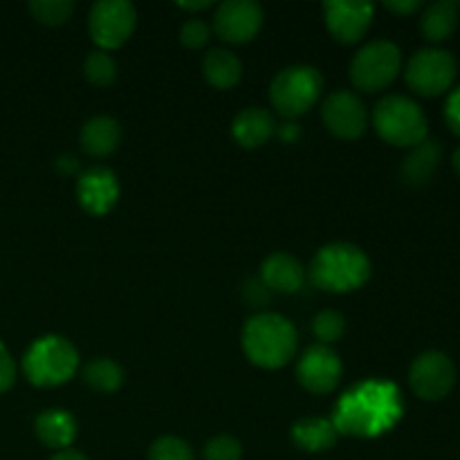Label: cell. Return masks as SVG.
Here are the masks:
<instances>
[{
  "instance_id": "obj_1",
  "label": "cell",
  "mask_w": 460,
  "mask_h": 460,
  "mask_svg": "<svg viewBox=\"0 0 460 460\" xmlns=\"http://www.w3.org/2000/svg\"><path fill=\"white\" fill-rule=\"evenodd\" d=\"M402 411V395L394 382L367 380L341 395L332 425L340 436L377 438L398 425Z\"/></svg>"
},
{
  "instance_id": "obj_2",
  "label": "cell",
  "mask_w": 460,
  "mask_h": 460,
  "mask_svg": "<svg viewBox=\"0 0 460 460\" xmlns=\"http://www.w3.org/2000/svg\"><path fill=\"white\" fill-rule=\"evenodd\" d=\"M296 328L286 317L261 313L247 319L243 328V350L254 367L274 371L296 355Z\"/></svg>"
},
{
  "instance_id": "obj_3",
  "label": "cell",
  "mask_w": 460,
  "mask_h": 460,
  "mask_svg": "<svg viewBox=\"0 0 460 460\" xmlns=\"http://www.w3.org/2000/svg\"><path fill=\"white\" fill-rule=\"evenodd\" d=\"M371 261L359 247L349 243H332L314 254L308 277L319 290L344 295L362 288L371 279Z\"/></svg>"
},
{
  "instance_id": "obj_4",
  "label": "cell",
  "mask_w": 460,
  "mask_h": 460,
  "mask_svg": "<svg viewBox=\"0 0 460 460\" xmlns=\"http://www.w3.org/2000/svg\"><path fill=\"white\" fill-rule=\"evenodd\" d=\"M79 368V353L75 346L58 335H45L27 349L22 358V371L30 385L39 389L66 385Z\"/></svg>"
},
{
  "instance_id": "obj_5",
  "label": "cell",
  "mask_w": 460,
  "mask_h": 460,
  "mask_svg": "<svg viewBox=\"0 0 460 460\" xmlns=\"http://www.w3.org/2000/svg\"><path fill=\"white\" fill-rule=\"evenodd\" d=\"M373 126L377 135L391 146L413 148L427 139V117L413 99L402 94H391L377 102L373 111Z\"/></svg>"
},
{
  "instance_id": "obj_6",
  "label": "cell",
  "mask_w": 460,
  "mask_h": 460,
  "mask_svg": "<svg viewBox=\"0 0 460 460\" xmlns=\"http://www.w3.org/2000/svg\"><path fill=\"white\" fill-rule=\"evenodd\" d=\"M323 90V79L319 70L310 66H290L279 72L270 85V102L286 119H296L305 115Z\"/></svg>"
},
{
  "instance_id": "obj_7",
  "label": "cell",
  "mask_w": 460,
  "mask_h": 460,
  "mask_svg": "<svg viewBox=\"0 0 460 460\" xmlns=\"http://www.w3.org/2000/svg\"><path fill=\"white\" fill-rule=\"evenodd\" d=\"M402 67V52L391 40H373L364 45L350 61V81L362 93H380L389 88Z\"/></svg>"
},
{
  "instance_id": "obj_8",
  "label": "cell",
  "mask_w": 460,
  "mask_h": 460,
  "mask_svg": "<svg viewBox=\"0 0 460 460\" xmlns=\"http://www.w3.org/2000/svg\"><path fill=\"white\" fill-rule=\"evenodd\" d=\"M137 12L128 0H99L88 16L90 39L99 49H117L133 36Z\"/></svg>"
},
{
  "instance_id": "obj_9",
  "label": "cell",
  "mask_w": 460,
  "mask_h": 460,
  "mask_svg": "<svg viewBox=\"0 0 460 460\" xmlns=\"http://www.w3.org/2000/svg\"><path fill=\"white\" fill-rule=\"evenodd\" d=\"M404 79L413 93L422 94V97H438L452 88L454 79H456V61L445 49H420L409 58Z\"/></svg>"
},
{
  "instance_id": "obj_10",
  "label": "cell",
  "mask_w": 460,
  "mask_h": 460,
  "mask_svg": "<svg viewBox=\"0 0 460 460\" xmlns=\"http://www.w3.org/2000/svg\"><path fill=\"white\" fill-rule=\"evenodd\" d=\"M409 385L420 400H443L456 385V367L440 350H427L413 359L409 368Z\"/></svg>"
},
{
  "instance_id": "obj_11",
  "label": "cell",
  "mask_w": 460,
  "mask_h": 460,
  "mask_svg": "<svg viewBox=\"0 0 460 460\" xmlns=\"http://www.w3.org/2000/svg\"><path fill=\"white\" fill-rule=\"evenodd\" d=\"M263 21V9L254 0H227L216 9L214 31L225 43L243 45L256 39Z\"/></svg>"
},
{
  "instance_id": "obj_12",
  "label": "cell",
  "mask_w": 460,
  "mask_h": 460,
  "mask_svg": "<svg viewBox=\"0 0 460 460\" xmlns=\"http://www.w3.org/2000/svg\"><path fill=\"white\" fill-rule=\"evenodd\" d=\"M323 126L340 139H359L368 126L367 106L358 94L349 90H337L328 94L322 106Z\"/></svg>"
},
{
  "instance_id": "obj_13",
  "label": "cell",
  "mask_w": 460,
  "mask_h": 460,
  "mask_svg": "<svg viewBox=\"0 0 460 460\" xmlns=\"http://www.w3.org/2000/svg\"><path fill=\"white\" fill-rule=\"evenodd\" d=\"M296 380L314 395L331 394L341 380V359L331 346L314 344L305 349L296 364Z\"/></svg>"
},
{
  "instance_id": "obj_14",
  "label": "cell",
  "mask_w": 460,
  "mask_h": 460,
  "mask_svg": "<svg viewBox=\"0 0 460 460\" xmlns=\"http://www.w3.org/2000/svg\"><path fill=\"white\" fill-rule=\"evenodd\" d=\"M373 13H376L373 3L364 0H332L323 4L328 31L332 39L344 45H353L364 39L373 22Z\"/></svg>"
},
{
  "instance_id": "obj_15",
  "label": "cell",
  "mask_w": 460,
  "mask_h": 460,
  "mask_svg": "<svg viewBox=\"0 0 460 460\" xmlns=\"http://www.w3.org/2000/svg\"><path fill=\"white\" fill-rule=\"evenodd\" d=\"M76 198L79 205L93 216H106L119 198V182L115 173L103 166H93L84 171L76 182Z\"/></svg>"
},
{
  "instance_id": "obj_16",
  "label": "cell",
  "mask_w": 460,
  "mask_h": 460,
  "mask_svg": "<svg viewBox=\"0 0 460 460\" xmlns=\"http://www.w3.org/2000/svg\"><path fill=\"white\" fill-rule=\"evenodd\" d=\"M261 281L268 286L270 292H283V295H295L304 288L305 270L301 268L295 256L286 252H274L272 256L261 265Z\"/></svg>"
},
{
  "instance_id": "obj_17",
  "label": "cell",
  "mask_w": 460,
  "mask_h": 460,
  "mask_svg": "<svg viewBox=\"0 0 460 460\" xmlns=\"http://www.w3.org/2000/svg\"><path fill=\"white\" fill-rule=\"evenodd\" d=\"M36 438L49 449H70V445L76 438V420L70 411L63 409H48V411L39 413L34 420Z\"/></svg>"
},
{
  "instance_id": "obj_18",
  "label": "cell",
  "mask_w": 460,
  "mask_h": 460,
  "mask_svg": "<svg viewBox=\"0 0 460 460\" xmlns=\"http://www.w3.org/2000/svg\"><path fill=\"white\" fill-rule=\"evenodd\" d=\"M121 142V128L117 119L106 115L93 117L84 124L79 133V144L88 155L108 157L117 151Z\"/></svg>"
},
{
  "instance_id": "obj_19",
  "label": "cell",
  "mask_w": 460,
  "mask_h": 460,
  "mask_svg": "<svg viewBox=\"0 0 460 460\" xmlns=\"http://www.w3.org/2000/svg\"><path fill=\"white\" fill-rule=\"evenodd\" d=\"M234 139L241 144L243 148H259L277 133V124H274L272 115L263 108H245L236 115L232 126Z\"/></svg>"
},
{
  "instance_id": "obj_20",
  "label": "cell",
  "mask_w": 460,
  "mask_h": 460,
  "mask_svg": "<svg viewBox=\"0 0 460 460\" xmlns=\"http://www.w3.org/2000/svg\"><path fill=\"white\" fill-rule=\"evenodd\" d=\"M440 157H443V146L436 139H425L418 146H413V151L409 153L407 160L402 162V175L404 182L409 187H422V184L429 182L434 178L436 169L440 164Z\"/></svg>"
},
{
  "instance_id": "obj_21",
  "label": "cell",
  "mask_w": 460,
  "mask_h": 460,
  "mask_svg": "<svg viewBox=\"0 0 460 460\" xmlns=\"http://www.w3.org/2000/svg\"><path fill=\"white\" fill-rule=\"evenodd\" d=\"M337 438L340 434H337L335 425L326 418H301L292 425V443L304 452H328L335 447Z\"/></svg>"
},
{
  "instance_id": "obj_22",
  "label": "cell",
  "mask_w": 460,
  "mask_h": 460,
  "mask_svg": "<svg viewBox=\"0 0 460 460\" xmlns=\"http://www.w3.org/2000/svg\"><path fill=\"white\" fill-rule=\"evenodd\" d=\"M202 75L211 88L232 90L241 81L243 63L229 49L214 48L207 52L205 61H202Z\"/></svg>"
},
{
  "instance_id": "obj_23",
  "label": "cell",
  "mask_w": 460,
  "mask_h": 460,
  "mask_svg": "<svg viewBox=\"0 0 460 460\" xmlns=\"http://www.w3.org/2000/svg\"><path fill=\"white\" fill-rule=\"evenodd\" d=\"M458 12L460 3H454V0H438V3L429 4L420 18L422 36L431 43L447 40L458 27Z\"/></svg>"
},
{
  "instance_id": "obj_24",
  "label": "cell",
  "mask_w": 460,
  "mask_h": 460,
  "mask_svg": "<svg viewBox=\"0 0 460 460\" xmlns=\"http://www.w3.org/2000/svg\"><path fill=\"white\" fill-rule=\"evenodd\" d=\"M84 382L97 394H115L124 385V368L108 358H97L88 362L81 371Z\"/></svg>"
},
{
  "instance_id": "obj_25",
  "label": "cell",
  "mask_w": 460,
  "mask_h": 460,
  "mask_svg": "<svg viewBox=\"0 0 460 460\" xmlns=\"http://www.w3.org/2000/svg\"><path fill=\"white\" fill-rule=\"evenodd\" d=\"M84 76L94 85V88H108L117 79V63L103 49H94L84 61Z\"/></svg>"
},
{
  "instance_id": "obj_26",
  "label": "cell",
  "mask_w": 460,
  "mask_h": 460,
  "mask_svg": "<svg viewBox=\"0 0 460 460\" xmlns=\"http://www.w3.org/2000/svg\"><path fill=\"white\" fill-rule=\"evenodd\" d=\"M30 12L40 25L58 27L70 21L75 3L72 0H31Z\"/></svg>"
},
{
  "instance_id": "obj_27",
  "label": "cell",
  "mask_w": 460,
  "mask_h": 460,
  "mask_svg": "<svg viewBox=\"0 0 460 460\" xmlns=\"http://www.w3.org/2000/svg\"><path fill=\"white\" fill-rule=\"evenodd\" d=\"M344 317H341L340 313H335V310H323V313H319L317 317L313 319V332L319 340V344L323 346L335 344V341L344 335Z\"/></svg>"
},
{
  "instance_id": "obj_28",
  "label": "cell",
  "mask_w": 460,
  "mask_h": 460,
  "mask_svg": "<svg viewBox=\"0 0 460 460\" xmlns=\"http://www.w3.org/2000/svg\"><path fill=\"white\" fill-rule=\"evenodd\" d=\"M148 460H196L193 449L175 436H162L148 449Z\"/></svg>"
},
{
  "instance_id": "obj_29",
  "label": "cell",
  "mask_w": 460,
  "mask_h": 460,
  "mask_svg": "<svg viewBox=\"0 0 460 460\" xmlns=\"http://www.w3.org/2000/svg\"><path fill=\"white\" fill-rule=\"evenodd\" d=\"M243 445L234 436H216L202 449V460H241Z\"/></svg>"
},
{
  "instance_id": "obj_30",
  "label": "cell",
  "mask_w": 460,
  "mask_h": 460,
  "mask_svg": "<svg viewBox=\"0 0 460 460\" xmlns=\"http://www.w3.org/2000/svg\"><path fill=\"white\" fill-rule=\"evenodd\" d=\"M209 36H211V27L207 25L205 21L200 18H191L182 25L180 30V40H182L184 48L189 49H200L209 43Z\"/></svg>"
},
{
  "instance_id": "obj_31",
  "label": "cell",
  "mask_w": 460,
  "mask_h": 460,
  "mask_svg": "<svg viewBox=\"0 0 460 460\" xmlns=\"http://www.w3.org/2000/svg\"><path fill=\"white\" fill-rule=\"evenodd\" d=\"M13 385H16V364H13L7 346L0 341V394H7Z\"/></svg>"
},
{
  "instance_id": "obj_32",
  "label": "cell",
  "mask_w": 460,
  "mask_h": 460,
  "mask_svg": "<svg viewBox=\"0 0 460 460\" xmlns=\"http://www.w3.org/2000/svg\"><path fill=\"white\" fill-rule=\"evenodd\" d=\"M245 301L252 305V308H263L265 304H270V299H272V292L268 290V286H265L261 279H250V281L245 283Z\"/></svg>"
},
{
  "instance_id": "obj_33",
  "label": "cell",
  "mask_w": 460,
  "mask_h": 460,
  "mask_svg": "<svg viewBox=\"0 0 460 460\" xmlns=\"http://www.w3.org/2000/svg\"><path fill=\"white\" fill-rule=\"evenodd\" d=\"M445 119H447L449 128L456 135H460V88H456L449 94L447 106H445Z\"/></svg>"
},
{
  "instance_id": "obj_34",
  "label": "cell",
  "mask_w": 460,
  "mask_h": 460,
  "mask_svg": "<svg viewBox=\"0 0 460 460\" xmlns=\"http://www.w3.org/2000/svg\"><path fill=\"white\" fill-rule=\"evenodd\" d=\"M385 7L398 16H411V13L420 12L422 3L420 0H385Z\"/></svg>"
},
{
  "instance_id": "obj_35",
  "label": "cell",
  "mask_w": 460,
  "mask_h": 460,
  "mask_svg": "<svg viewBox=\"0 0 460 460\" xmlns=\"http://www.w3.org/2000/svg\"><path fill=\"white\" fill-rule=\"evenodd\" d=\"M279 135H281L283 142L292 144V142H296V139H299L301 130H299V126H296V124H283L281 128H279Z\"/></svg>"
},
{
  "instance_id": "obj_36",
  "label": "cell",
  "mask_w": 460,
  "mask_h": 460,
  "mask_svg": "<svg viewBox=\"0 0 460 460\" xmlns=\"http://www.w3.org/2000/svg\"><path fill=\"white\" fill-rule=\"evenodd\" d=\"M57 166L63 175H72L76 169H79V162H76V157L67 155V157H61V160L57 162Z\"/></svg>"
},
{
  "instance_id": "obj_37",
  "label": "cell",
  "mask_w": 460,
  "mask_h": 460,
  "mask_svg": "<svg viewBox=\"0 0 460 460\" xmlns=\"http://www.w3.org/2000/svg\"><path fill=\"white\" fill-rule=\"evenodd\" d=\"M180 9H184V12H205V9H211L214 7V3L211 0H200V3H178Z\"/></svg>"
},
{
  "instance_id": "obj_38",
  "label": "cell",
  "mask_w": 460,
  "mask_h": 460,
  "mask_svg": "<svg viewBox=\"0 0 460 460\" xmlns=\"http://www.w3.org/2000/svg\"><path fill=\"white\" fill-rule=\"evenodd\" d=\"M49 460H88L85 454L76 452V449H63V452H57Z\"/></svg>"
},
{
  "instance_id": "obj_39",
  "label": "cell",
  "mask_w": 460,
  "mask_h": 460,
  "mask_svg": "<svg viewBox=\"0 0 460 460\" xmlns=\"http://www.w3.org/2000/svg\"><path fill=\"white\" fill-rule=\"evenodd\" d=\"M454 169H456L458 175H460V148L456 153H454Z\"/></svg>"
}]
</instances>
